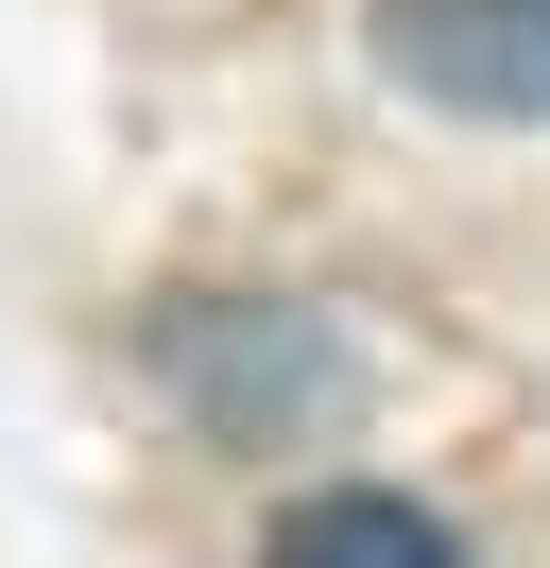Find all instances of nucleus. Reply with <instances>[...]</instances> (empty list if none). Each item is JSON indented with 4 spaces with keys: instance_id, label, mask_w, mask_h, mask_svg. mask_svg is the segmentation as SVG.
I'll return each instance as SVG.
<instances>
[{
    "instance_id": "f257e3e1",
    "label": "nucleus",
    "mask_w": 550,
    "mask_h": 568,
    "mask_svg": "<svg viewBox=\"0 0 550 568\" xmlns=\"http://www.w3.org/2000/svg\"><path fill=\"white\" fill-rule=\"evenodd\" d=\"M378 70L447 121H550V0H378Z\"/></svg>"
},
{
    "instance_id": "f03ea898",
    "label": "nucleus",
    "mask_w": 550,
    "mask_h": 568,
    "mask_svg": "<svg viewBox=\"0 0 550 568\" xmlns=\"http://www.w3.org/2000/svg\"><path fill=\"white\" fill-rule=\"evenodd\" d=\"M258 568H465V534L412 517V499H378V483H344V499H293Z\"/></svg>"
}]
</instances>
